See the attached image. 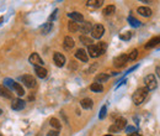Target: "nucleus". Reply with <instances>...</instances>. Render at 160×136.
<instances>
[{
  "instance_id": "e433bc0d",
  "label": "nucleus",
  "mask_w": 160,
  "mask_h": 136,
  "mask_svg": "<svg viewBox=\"0 0 160 136\" xmlns=\"http://www.w3.org/2000/svg\"><path fill=\"white\" fill-rule=\"evenodd\" d=\"M131 131H134V128H127V132H131Z\"/></svg>"
},
{
  "instance_id": "4c0bfd02",
  "label": "nucleus",
  "mask_w": 160,
  "mask_h": 136,
  "mask_svg": "<svg viewBox=\"0 0 160 136\" xmlns=\"http://www.w3.org/2000/svg\"><path fill=\"white\" fill-rule=\"evenodd\" d=\"M129 136H140L139 134H137V132H133V134H131Z\"/></svg>"
},
{
  "instance_id": "473e14b6",
  "label": "nucleus",
  "mask_w": 160,
  "mask_h": 136,
  "mask_svg": "<svg viewBox=\"0 0 160 136\" xmlns=\"http://www.w3.org/2000/svg\"><path fill=\"white\" fill-rule=\"evenodd\" d=\"M106 113H107V106H106V105H103V106L101 108V110H100L99 118H100V119H103V118L106 116Z\"/></svg>"
},
{
  "instance_id": "72a5a7b5",
  "label": "nucleus",
  "mask_w": 160,
  "mask_h": 136,
  "mask_svg": "<svg viewBox=\"0 0 160 136\" xmlns=\"http://www.w3.org/2000/svg\"><path fill=\"white\" fill-rule=\"evenodd\" d=\"M12 84H14V80L10 79V78H5L4 79V86L8 88V87H11L12 88Z\"/></svg>"
},
{
  "instance_id": "20e7f679",
  "label": "nucleus",
  "mask_w": 160,
  "mask_h": 136,
  "mask_svg": "<svg viewBox=\"0 0 160 136\" xmlns=\"http://www.w3.org/2000/svg\"><path fill=\"white\" fill-rule=\"evenodd\" d=\"M103 34H105V27H103V25H101V24H96V25L92 26V30H91L92 38L99 40V38L102 37Z\"/></svg>"
},
{
  "instance_id": "aec40b11",
  "label": "nucleus",
  "mask_w": 160,
  "mask_h": 136,
  "mask_svg": "<svg viewBox=\"0 0 160 136\" xmlns=\"http://www.w3.org/2000/svg\"><path fill=\"white\" fill-rule=\"evenodd\" d=\"M109 78H110V74H107V73H99L96 77H95V83H103V82H106V80H109Z\"/></svg>"
},
{
  "instance_id": "4be33fe9",
  "label": "nucleus",
  "mask_w": 160,
  "mask_h": 136,
  "mask_svg": "<svg viewBox=\"0 0 160 136\" xmlns=\"http://www.w3.org/2000/svg\"><path fill=\"white\" fill-rule=\"evenodd\" d=\"M49 125L54 129V130H57V131H59L60 130V128H62V124H60V121L57 119V118H52L51 120H49Z\"/></svg>"
},
{
  "instance_id": "c85d7f7f",
  "label": "nucleus",
  "mask_w": 160,
  "mask_h": 136,
  "mask_svg": "<svg viewBox=\"0 0 160 136\" xmlns=\"http://www.w3.org/2000/svg\"><path fill=\"white\" fill-rule=\"evenodd\" d=\"M138 54H139V52H138V50H132L127 56H128V61H134L137 57H138Z\"/></svg>"
},
{
  "instance_id": "a211bd4d",
  "label": "nucleus",
  "mask_w": 160,
  "mask_h": 136,
  "mask_svg": "<svg viewBox=\"0 0 160 136\" xmlns=\"http://www.w3.org/2000/svg\"><path fill=\"white\" fill-rule=\"evenodd\" d=\"M12 89H14V92L19 95V97H22V95H25L23 87L20 83H16V82H14V84H12Z\"/></svg>"
},
{
  "instance_id": "f3484780",
  "label": "nucleus",
  "mask_w": 160,
  "mask_h": 136,
  "mask_svg": "<svg viewBox=\"0 0 160 136\" xmlns=\"http://www.w3.org/2000/svg\"><path fill=\"white\" fill-rule=\"evenodd\" d=\"M80 105H82L83 109H91L94 106V102H92V99H90V98H84V99H82V102H80Z\"/></svg>"
},
{
  "instance_id": "7ed1b4c3",
  "label": "nucleus",
  "mask_w": 160,
  "mask_h": 136,
  "mask_svg": "<svg viewBox=\"0 0 160 136\" xmlns=\"http://www.w3.org/2000/svg\"><path fill=\"white\" fill-rule=\"evenodd\" d=\"M144 83H145V88L148 89V90H154V89L158 87V82H156L154 74L146 76L145 79H144Z\"/></svg>"
},
{
  "instance_id": "f03ea898",
  "label": "nucleus",
  "mask_w": 160,
  "mask_h": 136,
  "mask_svg": "<svg viewBox=\"0 0 160 136\" xmlns=\"http://www.w3.org/2000/svg\"><path fill=\"white\" fill-rule=\"evenodd\" d=\"M125 128H127V120L125 118H118L115 122H113V125H111L109 128V131L111 134H115V132H118V131H121L123 130Z\"/></svg>"
},
{
  "instance_id": "4468645a",
  "label": "nucleus",
  "mask_w": 160,
  "mask_h": 136,
  "mask_svg": "<svg viewBox=\"0 0 160 136\" xmlns=\"http://www.w3.org/2000/svg\"><path fill=\"white\" fill-rule=\"evenodd\" d=\"M137 12L139 14V15H142V16H145V18H149L150 15H152V9L150 8H148V6H139L138 9H137Z\"/></svg>"
},
{
  "instance_id": "6e6552de",
  "label": "nucleus",
  "mask_w": 160,
  "mask_h": 136,
  "mask_svg": "<svg viewBox=\"0 0 160 136\" xmlns=\"http://www.w3.org/2000/svg\"><path fill=\"white\" fill-rule=\"evenodd\" d=\"M53 61H54L57 67H63L65 64V56L60 52H56L53 54Z\"/></svg>"
},
{
  "instance_id": "412c9836",
  "label": "nucleus",
  "mask_w": 160,
  "mask_h": 136,
  "mask_svg": "<svg viewBox=\"0 0 160 136\" xmlns=\"http://www.w3.org/2000/svg\"><path fill=\"white\" fill-rule=\"evenodd\" d=\"M160 44V36H156V37H154V38H152V40H149L148 42H146V45H145V48H152V47H155L156 45H159Z\"/></svg>"
},
{
  "instance_id": "1a4fd4ad",
  "label": "nucleus",
  "mask_w": 160,
  "mask_h": 136,
  "mask_svg": "<svg viewBox=\"0 0 160 136\" xmlns=\"http://www.w3.org/2000/svg\"><path fill=\"white\" fill-rule=\"evenodd\" d=\"M23 108H25V102L22 99L16 98V99H14L11 102V109H12V110L19 112V110H22Z\"/></svg>"
},
{
  "instance_id": "a878e982",
  "label": "nucleus",
  "mask_w": 160,
  "mask_h": 136,
  "mask_svg": "<svg viewBox=\"0 0 160 136\" xmlns=\"http://www.w3.org/2000/svg\"><path fill=\"white\" fill-rule=\"evenodd\" d=\"M79 40H80V42L84 44V45H88V46H91L92 45V38L88 37L86 35H82V36L79 37Z\"/></svg>"
},
{
  "instance_id": "c756f323",
  "label": "nucleus",
  "mask_w": 160,
  "mask_h": 136,
  "mask_svg": "<svg viewBox=\"0 0 160 136\" xmlns=\"http://www.w3.org/2000/svg\"><path fill=\"white\" fill-rule=\"evenodd\" d=\"M51 29H52V24L51 22H47V24H45L43 26H42V35H47L49 31H51Z\"/></svg>"
},
{
  "instance_id": "cd10ccee",
  "label": "nucleus",
  "mask_w": 160,
  "mask_h": 136,
  "mask_svg": "<svg viewBox=\"0 0 160 136\" xmlns=\"http://www.w3.org/2000/svg\"><path fill=\"white\" fill-rule=\"evenodd\" d=\"M128 22H129V25L133 26V27H139V26H140V21L137 20L136 18H133V16H128Z\"/></svg>"
},
{
  "instance_id": "c9c22d12",
  "label": "nucleus",
  "mask_w": 160,
  "mask_h": 136,
  "mask_svg": "<svg viewBox=\"0 0 160 136\" xmlns=\"http://www.w3.org/2000/svg\"><path fill=\"white\" fill-rule=\"evenodd\" d=\"M155 72H156V76L160 78V67H156V70H155Z\"/></svg>"
},
{
  "instance_id": "58836bf2",
  "label": "nucleus",
  "mask_w": 160,
  "mask_h": 136,
  "mask_svg": "<svg viewBox=\"0 0 160 136\" xmlns=\"http://www.w3.org/2000/svg\"><path fill=\"white\" fill-rule=\"evenodd\" d=\"M105 136H112V135H105Z\"/></svg>"
},
{
  "instance_id": "f704fd0d",
  "label": "nucleus",
  "mask_w": 160,
  "mask_h": 136,
  "mask_svg": "<svg viewBox=\"0 0 160 136\" xmlns=\"http://www.w3.org/2000/svg\"><path fill=\"white\" fill-rule=\"evenodd\" d=\"M47 136H59V132L57 130H51V131H48Z\"/></svg>"
},
{
  "instance_id": "ddd939ff",
  "label": "nucleus",
  "mask_w": 160,
  "mask_h": 136,
  "mask_svg": "<svg viewBox=\"0 0 160 136\" xmlns=\"http://www.w3.org/2000/svg\"><path fill=\"white\" fill-rule=\"evenodd\" d=\"M0 95H2L3 98H5V99H12V93L4 84L0 86Z\"/></svg>"
},
{
  "instance_id": "2f4dec72",
  "label": "nucleus",
  "mask_w": 160,
  "mask_h": 136,
  "mask_svg": "<svg viewBox=\"0 0 160 136\" xmlns=\"http://www.w3.org/2000/svg\"><path fill=\"white\" fill-rule=\"evenodd\" d=\"M96 46L99 47V50H100L101 53H105L106 50H107V44H106V42H99Z\"/></svg>"
},
{
  "instance_id": "f8f14e48",
  "label": "nucleus",
  "mask_w": 160,
  "mask_h": 136,
  "mask_svg": "<svg viewBox=\"0 0 160 136\" xmlns=\"http://www.w3.org/2000/svg\"><path fill=\"white\" fill-rule=\"evenodd\" d=\"M68 16L72 19V21H75V22H83L84 21L83 14H80L79 11H72L68 14Z\"/></svg>"
},
{
  "instance_id": "393cba45",
  "label": "nucleus",
  "mask_w": 160,
  "mask_h": 136,
  "mask_svg": "<svg viewBox=\"0 0 160 136\" xmlns=\"http://www.w3.org/2000/svg\"><path fill=\"white\" fill-rule=\"evenodd\" d=\"M116 11V6L115 5H107L103 10H102V14L106 16H109V15H112V14Z\"/></svg>"
},
{
  "instance_id": "423d86ee",
  "label": "nucleus",
  "mask_w": 160,
  "mask_h": 136,
  "mask_svg": "<svg viewBox=\"0 0 160 136\" xmlns=\"http://www.w3.org/2000/svg\"><path fill=\"white\" fill-rule=\"evenodd\" d=\"M29 62L32 64V66H35V67H42L43 66V60L39 57V54L38 53H36V52H33V53H31L30 54V57H29Z\"/></svg>"
},
{
  "instance_id": "5701e85b",
  "label": "nucleus",
  "mask_w": 160,
  "mask_h": 136,
  "mask_svg": "<svg viewBox=\"0 0 160 136\" xmlns=\"http://www.w3.org/2000/svg\"><path fill=\"white\" fill-rule=\"evenodd\" d=\"M102 4H103L102 0H88L86 2V5L91 8H100L102 6Z\"/></svg>"
},
{
  "instance_id": "9b49d317",
  "label": "nucleus",
  "mask_w": 160,
  "mask_h": 136,
  "mask_svg": "<svg viewBox=\"0 0 160 136\" xmlns=\"http://www.w3.org/2000/svg\"><path fill=\"white\" fill-rule=\"evenodd\" d=\"M75 57H76L78 60H80L82 62H88V60H89V56H88L86 51L83 50V48L76 50V52H75Z\"/></svg>"
},
{
  "instance_id": "6ab92c4d",
  "label": "nucleus",
  "mask_w": 160,
  "mask_h": 136,
  "mask_svg": "<svg viewBox=\"0 0 160 136\" xmlns=\"http://www.w3.org/2000/svg\"><path fill=\"white\" fill-rule=\"evenodd\" d=\"M91 30H92V25H91V22H84L82 26H80V31H82L83 35L90 34Z\"/></svg>"
},
{
  "instance_id": "dca6fc26",
  "label": "nucleus",
  "mask_w": 160,
  "mask_h": 136,
  "mask_svg": "<svg viewBox=\"0 0 160 136\" xmlns=\"http://www.w3.org/2000/svg\"><path fill=\"white\" fill-rule=\"evenodd\" d=\"M35 73L37 74V77L42 78V79L48 76V71L43 67H35Z\"/></svg>"
},
{
  "instance_id": "bb28decb",
  "label": "nucleus",
  "mask_w": 160,
  "mask_h": 136,
  "mask_svg": "<svg viewBox=\"0 0 160 136\" xmlns=\"http://www.w3.org/2000/svg\"><path fill=\"white\" fill-rule=\"evenodd\" d=\"M90 90L95 92V93H100V92L103 90V86L100 84V83H92V84L90 86Z\"/></svg>"
},
{
  "instance_id": "7c9ffc66",
  "label": "nucleus",
  "mask_w": 160,
  "mask_h": 136,
  "mask_svg": "<svg viewBox=\"0 0 160 136\" xmlns=\"http://www.w3.org/2000/svg\"><path fill=\"white\" fill-rule=\"evenodd\" d=\"M131 37H132V34L129 31H126V32L119 35V38L123 40V41H128V40H131Z\"/></svg>"
},
{
  "instance_id": "ea45409f",
  "label": "nucleus",
  "mask_w": 160,
  "mask_h": 136,
  "mask_svg": "<svg viewBox=\"0 0 160 136\" xmlns=\"http://www.w3.org/2000/svg\"><path fill=\"white\" fill-rule=\"evenodd\" d=\"M0 136H3V135H2V134H0Z\"/></svg>"
},
{
  "instance_id": "39448f33",
  "label": "nucleus",
  "mask_w": 160,
  "mask_h": 136,
  "mask_svg": "<svg viewBox=\"0 0 160 136\" xmlns=\"http://www.w3.org/2000/svg\"><path fill=\"white\" fill-rule=\"evenodd\" d=\"M21 80H22V83H23L26 87H27V88H35L36 84H37V82H36L35 77L31 76V74H25V76H22V77H21Z\"/></svg>"
},
{
  "instance_id": "f257e3e1",
  "label": "nucleus",
  "mask_w": 160,
  "mask_h": 136,
  "mask_svg": "<svg viewBox=\"0 0 160 136\" xmlns=\"http://www.w3.org/2000/svg\"><path fill=\"white\" fill-rule=\"evenodd\" d=\"M148 89H146L145 87H140V88H138L136 92H134V94L132 95V100H133V103H134L136 105H140L144 100H145V98H146V95H148Z\"/></svg>"
},
{
  "instance_id": "b1692460",
  "label": "nucleus",
  "mask_w": 160,
  "mask_h": 136,
  "mask_svg": "<svg viewBox=\"0 0 160 136\" xmlns=\"http://www.w3.org/2000/svg\"><path fill=\"white\" fill-rule=\"evenodd\" d=\"M68 30H69L70 32H76V31L80 30V26H79V24L75 22V21H69V22H68Z\"/></svg>"
},
{
  "instance_id": "2eb2a0df",
  "label": "nucleus",
  "mask_w": 160,
  "mask_h": 136,
  "mask_svg": "<svg viewBox=\"0 0 160 136\" xmlns=\"http://www.w3.org/2000/svg\"><path fill=\"white\" fill-rule=\"evenodd\" d=\"M74 46H75V42H74V40L72 38V37H69V36H66L65 38H64V41H63V47L65 48V50H72V48H74Z\"/></svg>"
},
{
  "instance_id": "9d476101",
  "label": "nucleus",
  "mask_w": 160,
  "mask_h": 136,
  "mask_svg": "<svg viewBox=\"0 0 160 136\" xmlns=\"http://www.w3.org/2000/svg\"><path fill=\"white\" fill-rule=\"evenodd\" d=\"M88 53L90 54V57H92V58H96V57H99V56H101V54H102L96 45L89 46V47H88Z\"/></svg>"
},
{
  "instance_id": "0eeeda50",
  "label": "nucleus",
  "mask_w": 160,
  "mask_h": 136,
  "mask_svg": "<svg viewBox=\"0 0 160 136\" xmlns=\"http://www.w3.org/2000/svg\"><path fill=\"white\" fill-rule=\"evenodd\" d=\"M127 62H128V56L123 53V54H119L118 57H116L113 60V66L116 68H122L127 64Z\"/></svg>"
}]
</instances>
